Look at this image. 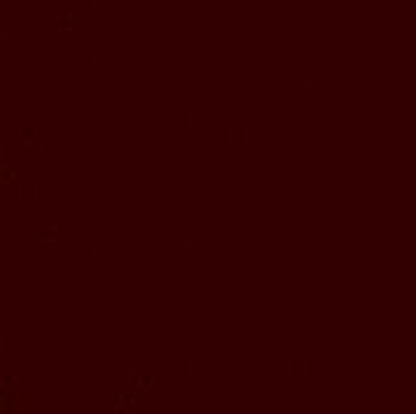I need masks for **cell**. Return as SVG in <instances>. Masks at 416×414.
<instances>
[{"mask_svg": "<svg viewBox=\"0 0 416 414\" xmlns=\"http://www.w3.org/2000/svg\"><path fill=\"white\" fill-rule=\"evenodd\" d=\"M167 117H170L172 130H192L199 122V110L189 108V106H170L167 108Z\"/></svg>", "mask_w": 416, "mask_h": 414, "instance_id": "1", "label": "cell"}, {"mask_svg": "<svg viewBox=\"0 0 416 414\" xmlns=\"http://www.w3.org/2000/svg\"><path fill=\"white\" fill-rule=\"evenodd\" d=\"M253 142H256V130L247 125H230L228 127V144L232 151H244V149H251Z\"/></svg>", "mask_w": 416, "mask_h": 414, "instance_id": "2", "label": "cell"}, {"mask_svg": "<svg viewBox=\"0 0 416 414\" xmlns=\"http://www.w3.org/2000/svg\"><path fill=\"white\" fill-rule=\"evenodd\" d=\"M280 362H283V371L288 379H304L311 374V357L306 354H288Z\"/></svg>", "mask_w": 416, "mask_h": 414, "instance_id": "3", "label": "cell"}, {"mask_svg": "<svg viewBox=\"0 0 416 414\" xmlns=\"http://www.w3.org/2000/svg\"><path fill=\"white\" fill-rule=\"evenodd\" d=\"M194 251H197V242H194V240H177V242H172V245L167 247L165 261L172 263V266H177V263L192 259Z\"/></svg>", "mask_w": 416, "mask_h": 414, "instance_id": "4", "label": "cell"}, {"mask_svg": "<svg viewBox=\"0 0 416 414\" xmlns=\"http://www.w3.org/2000/svg\"><path fill=\"white\" fill-rule=\"evenodd\" d=\"M74 249H77V261L79 263H91V261H99L101 256V245L99 242H84L79 240L77 245H74Z\"/></svg>", "mask_w": 416, "mask_h": 414, "instance_id": "5", "label": "cell"}, {"mask_svg": "<svg viewBox=\"0 0 416 414\" xmlns=\"http://www.w3.org/2000/svg\"><path fill=\"white\" fill-rule=\"evenodd\" d=\"M19 204L22 206H36V204H41V187L34 185V182H22Z\"/></svg>", "mask_w": 416, "mask_h": 414, "instance_id": "6", "label": "cell"}, {"mask_svg": "<svg viewBox=\"0 0 416 414\" xmlns=\"http://www.w3.org/2000/svg\"><path fill=\"white\" fill-rule=\"evenodd\" d=\"M110 367L115 371H120V374H125L129 381L137 379V369H134L132 359L127 357V354H113L110 357Z\"/></svg>", "mask_w": 416, "mask_h": 414, "instance_id": "7", "label": "cell"}, {"mask_svg": "<svg viewBox=\"0 0 416 414\" xmlns=\"http://www.w3.org/2000/svg\"><path fill=\"white\" fill-rule=\"evenodd\" d=\"M170 364H172L170 369L172 379H182V376L189 374V354H175V357L170 359Z\"/></svg>", "mask_w": 416, "mask_h": 414, "instance_id": "8", "label": "cell"}, {"mask_svg": "<svg viewBox=\"0 0 416 414\" xmlns=\"http://www.w3.org/2000/svg\"><path fill=\"white\" fill-rule=\"evenodd\" d=\"M39 130L36 127H19V144L22 147H29V149H36L39 147Z\"/></svg>", "mask_w": 416, "mask_h": 414, "instance_id": "9", "label": "cell"}, {"mask_svg": "<svg viewBox=\"0 0 416 414\" xmlns=\"http://www.w3.org/2000/svg\"><path fill=\"white\" fill-rule=\"evenodd\" d=\"M323 82H326V72H309L306 74V82H304V87H306V91H316V89H321L323 87Z\"/></svg>", "mask_w": 416, "mask_h": 414, "instance_id": "10", "label": "cell"}]
</instances>
